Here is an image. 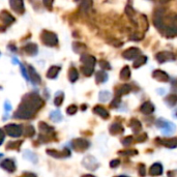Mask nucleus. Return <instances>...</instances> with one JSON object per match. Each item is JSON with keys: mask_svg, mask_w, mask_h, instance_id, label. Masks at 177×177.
Returning <instances> with one entry per match:
<instances>
[{"mask_svg": "<svg viewBox=\"0 0 177 177\" xmlns=\"http://www.w3.org/2000/svg\"><path fill=\"white\" fill-rule=\"evenodd\" d=\"M0 20L3 22L5 25H9V24H12L15 22V18H13L9 12H6V10H2V12L0 13Z\"/></svg>", "mask_w": 177, "mask_h": 177, "instance_id": "obj_18", "label": "nucleus"}, {"mask_svg": "<svg viewBox=\"0 0 177 177\" xmlns=\"http://www.w3.org/2000/svg\"><path fill=\"white\" fill-rule=\"evenodd\" d=\"M109 130L112 135H118V134H122L123 133V127H122L121 124L119 123H113L111 124V126L109 127Z\"/></svg>", "mask_w": 177, "mask_h": 177, "instance_id": "obj_25", "label": "nucleus"}, {"mask_svg": "<svg viewBox=\"0 0 177 177\" xmlns=\"http://www.w3.org/2000/svg\"><path fill=\"white\" fill-rule=\"evenodd\" d=\"M100 65L102 66V69H104V70H111L110 63H109L108 61H106V60H100Z\"/></svg>", "mask_w": 177, "mask_h": 177, "instance_id": "obj_45", "label": "nucleus"}, {"mask_svg": "<svg viewBox=\"0 0 177 177\" xmlns=\"http://www.w3.org/2000/svg\"><path fill=\"white\" fill-rule=\"evenodd\" d=\"M43 4H45L46 6L48 7V9H51V6H52L53 2H52V1H43Z\"/></svg>", "mask_w": 177, "mask_h": 177, "instance_id": "obj_54", "label": "nucleus"}, {"mask_svg": "<svg viewBox=\"0 0 177 177\" xmlns=\"http://www.w3.org/2000/svg\"><path fill=\"white\" fill-rule=\"evenodd\" d=\"M4 130L5 132H6V134L13 138H18L23 134V127H22L21 125L15 124V123L5 125Z\"/></svg>", "mask_w": 177, "mask_h": 177, "instance_id": "obj_4", "label": "nucleus"}, {"mask_svg": "<svg viewBox=\"0 0 177 177\" xmlns=\"http://www.w3.org/2000/svg\"><path fill=\"white\" fill-rule=\"evenodd\" d=\"M146 61H147L146 56H139L138 58L134 61V67L135 69H138V67L142 66L143 64H145Z\"/></svg>", "mask_w": 177, "mask_h": 177, "instance_id": "obj_35", "label": "nucleus"}, {"mask_svg": "<svg viewBox=\"0 0 177 177\" xmlns=\"http://www.w3.org/2000/svg\"><path fill=\"white\" fill-rule=\"evenodd\" d=\"M160 144L168 148H175L177 147V138L169 139V140H160Z\"/></svg>", "mask_w": 177, "mask_h": 177, "instance_id": "obj_27", "label": "nucleus"}, {"mask_svg": "<svg viewBox=\"0 0 177 177\" xmlns=\"http://www.w3.org/2000/svg\"><path fill=\"white\" fill-rule=\"evenodd\" d=\"M99 99L100 102H108V100L111 99V93L107 90H103L100 92Z\"/></svg>", "mask_w": 177, "mask_h": 177, "instance_id": "obj_36", "label": "nucleus"}, {"mask_svg": "<svg viewBox=\"0 0 177 177\" xmlns=\"http://www.w3.org/2000/svg\"><path fill=\"white\" fill-rule=\"evenodd\" d=\"M81 70H82V73H84L87 77H89V76H91L92 73L94 72V69H92V67H88V66H83L81 67Z\"/></svg>", "mask_w": 177, "mask_h": 177, "instance_id": "obj_40", "label": "nucleus"}, {"mask_svg": "<svg viewBox=\"0 0 177 177\" xmlns=\"http://www.w3.org/2000/svg\"><path fill=\"white\" fill-rule=\"evenodd\" d=\"M40 40H43V43H45L46 46H49V47H55V46L58 43V37L55 33L47 30H43V33L40 34Z\"/></svg>", "mask_w": 177, "mask_h": 177, "instance_id": "obj_2", "label": "nucleus"}, {"mask_svg": "<svg viewBox=\"0 0 177 177\" xmlns=\"http://www.w3.org/2000/svg\"><path fill=\"white\" fill-rule=\"evenodd\" d=\"M47 154L55 157V159H63V157L70 156V149H67V148H64L62 151H57L55 149H48Z\"/></svg>", "mask_w": 177, "mask_h": 177, "instance_id": "obj_9", "label": "nucleus"}, {"mask_svg": "<svg viewBox=\"0 0 177 177\" xmlns=\"http://www.w3.org/2000/svg\"><path fill=\"white\" fill-rule=\"evenodd\" d=\"M4 110L5 111H10V110H12V105H10V103L7 102V100L4 103Z\"/></svg>", "mask_w": 177, "mask_h": 177, "instance_id": "obj_52", "label": "nucleus"}, {"mask_svg": "<svg viewBox=\"0 0 177 177\" xmlns=\"http://www.w3.org/2000/svg\"><path fill=\"white\" fill-rule=\"evenodd\" d=\"M39 129H40V135L48 136V137H53V135H54V127L50 126V125L47 124L46 122L40 121V123H39Z\"/></svg>", "mask_w": 177, "mask_h": 177, "instance_id": "obj_11", "label": "nucleus"}, {"mask_svg": "<svg viewBox=\"0 0 177 177\" xmlns=\"http://www.w3.org/2000/svg\"><path fill=\"white\" fill-rule=\"evenodd\" d=\"M82 177H95V176L91 175V174H86V175H83Z\"/></svg>", "mask_w": 177, "mask_h": 177, "instance_id": "obj_58", "label": "nucleus"}, {"mask_svg": "<svg viewBox=\"0 0 177 177\" xmlns=\"http://www.w3.org/2000/svg\"><path fill=\"white\" fill-rule=\"evenodd\" d=\"M43 100L35 92L27 93L22 100L18 110L13 114V117L18 119H30L43 107Z\"/></svg>", "mask_w": 177, "mask_h": 177, "instance_id": "obj_1", "label": "nucleus"}, {"mask_svg": "<svg viewBox=\"0 0 177 177\" xmlns=\"http://www.w3.org/2000/svg\"><path fill=\"white\" fill-rule=\"evenodd\" d=\"M61 67L60 66H57V65H53V66H51L49 70L47 72V77L49 79H55L57 76H58L59 72H60Z\"/></svg>", "mask_w": 177, "mask_h": 177, "instance_id": "obj_24", "label": "nucleus"}, {"mask_svg": "<svg viewBox=\"0 0 177 177\" xmlns=\"http://www.w3.org/2000/svg\"><path fill=\"white\" fill-rule=\"evenodd\" d=\"M9 5L12 6V9L15 10L16 13H19V15H22L25 10V7H24V2L21 1V0H13V1H9Z\"/></svg>", "mask_w": 177, "mask_h": 177, "instance_id": "obj_16", "label": "nucleus"}, {"mask_svg": "<svg viewBox=\"0 0 177 177\" xmlns=\"http://www.w3.org/2000/svg\"><path fill=\"white\" fill-rule=\"evenodd\" d=\"M144 37V35L142 34V33H134L132 35V36H130V39L132 40H142Z\"/></svg>", "mask_w": 177, "mask_h": 177, "instance_id": "obj_46", "label": "nucleus"}, {"mask_svg": "<svg viewBox=\"0 0 177 177\" xmlns=\"http://www.w3.org/2000/svg\"><path fill=\"white\" fill-rule=\"evenodd\" d=\"M130 78V70L129 66H124L120 72V79L123 81L129 80Z\"/></svg>", "mask_w": 177, "mask_h": 177, "instance_id": "obj_32", "label": "nucleus"}, {"mask_svg": "<svg viewBox=\"0 0 177 177\" xmlns=\"http://www.w3.org/2000/svg\"><path fill=\"white\" fill-rule=\"evenodd\" d=\"M21 177H36V176L32 173H26V174H24V175H22Z\"/></svg>", "mask_w": 177, "mask_h": 177, "instance_id": "obj_56", "label": "nucleus"}, {"mask_svg": "<svg viewBox=\"0 0 177 177\" xmlns=\"http://www.w3.org/2000/svg\"><path fill=\"white\" fill-rule=\"evenodd\" d=\"M175 116L177 117V111H176V112H175Z\"/></svg>", "mask_w": 177, "mask_h": 177, "instance_id": "obj_61", "label": "nucleus"}, {"mask_svg": "<svg viewBox=\"0 0 177 177\" xmlns=\"http://www.w3.org/2000/svg\"><path fill=\"white\" fill-rule=\"evenodd\" d=\"M0 166H1L2 169H4L5 171H7V172H9V173H13L16 171V168H17L16 167L15 162L10 159H6L4 160H2Z\"/></svg>", "mask_w": 177, "mask_h": 177, "instance_id": "obj_15", "label": "nucleus"}, {"mask_svg": "<svg viewBox=\"0 0 177 177\" xmlns=\"http://www.w3.org/2000/svg\"><path fill=\"white\" fill-rule=\"evenodd\" d=\"M157 93H159V94H164L165 93V89H157Z\"/></svg>", "mask_w": 177, "mask_h": 177, "instance_id": "obj_57", "label": "nucleus"}, {"mask_svg": "<svg viewBox=\"0 0 177 177\" xmlns=\"http://www.w3.org/2000/svg\"><path fill=\"white\" fill-rule=\"evenodd\" d=\"M165 102H166V104L168 106H170V107H174V106L177 104V95L176 94L168 95V96L166 97Z\"/></svg>", "mask_w": 177, "mask_h": 177, "instance_id": "obj_31", "label": "nucleus"}, {"mask_svg": "<svg viewBox=\"0 0 177 177\" xmlns=\"http://www.w3.org/2000/svg\"><path fill=\"white\" fill-rule=\"evenodd\" d=\"M120 165V160H111L110 162V167L111 168H116L117 166H119Z\"/></svg>", "mask_w": 177, "mask_h": 177, "instance_id": "obj_50", "label": "nucleus"}, {"mask_svg": "<svg viewBox=\"0 0 177 177\" xmlns=\"http://www.w3.org/2000/svg\"><path fill=\"white\" fill-rule=\"evenodd\" d=\"M78 111V107L76 105H70L69 108L66 109V113L69 114V115H73V114H76Z\"/></svg>", "mask_w": 177, "mask_h": 177, "instance_id": "obj_42", "label": "nucleus"}, {"mask_svg": "<svg viewBox=\"0 0 177 177\" xmlns=\"http://www.w3.org/2000/svg\"><path fill=\"white\" fill-rule=\"evenodd\" d=\"M119 104H120V97H115V99L113 100V102L111 103V107L112 108H116V107H118Z\"/></svg>", "mask_w": 177, "mask_h": 177, "instance_id": "obj_47", "label": "nucleus"}, {"mask_svg": "<svg viewBox=\"0 0 177 177\" xmlns=\"http://www.w3.org/2000/svg\"><path fill=\"white\" fill-rule=\"evenodd\" d=\"M34 133H35V130H34V127L32 126V125H26V126L23 129V134L27 138L33 137Z\"/></svg>", "mask_w": 177, "mask_h": 177, "instance_id": "obj_30", "label": "nucleus"}, {"mask_svg": "<svg viewBox=\"0 0 177 177\" xmlns=\"http://www.w3.org/2000/svg\"><path fill=\"white\" fill-rule=\"evenodd\" d=\"M140 111L143 114H145V115H150V114L154 112V106L150 102H145L141 106Z\"/></svg>", "mask_w": 177, "mask_h": 177, "instance_id": "obj_19", "label": "nucleus"}, {"mask_svg": "<svg viewBox=\"0 0 177 177\" xmlns=\"http://www.w3.org/2000/svg\"><path fill=\"white\" fill-rule=\"evenodd\" d=\"M136 140L138 141V142H143V141L147 140V134H145V133H143V134L139 135L137 138H136Z\"/></svg>", "mask_w": 177, "mask_h": 177, "instance_id": "obj_48", "label": "nucleus"}, {"mask_svg": "<svg viewBox=\"0 0 177 177\" xmlns=\"http://www.w3.org/2000/svg\"><path fill=\"white\" fill-rule=\"evenodd\" d=\"M22 144V141H18V142H15V141H12V142L7 143L6 148L7 149H19Z\"/></svg>", "mask_w": 177, "mask_h": 177, "instance_id": "obj_39", "label": "nucleus"}, {"mask_svg": "<svg viewBox=\"0 0 177 177\" xmlns=\"http://www.w3.org/2000/svg\"><path fill=\"white\" fill-rule=\"evenodd\" d=\"M117 177H127V176H123V175H121V176H117Z\"/></svg>", "mask_w": 177, "mask_h": 177, "instance_id": "obj_59", "label": "nucleus"}, {"mask_svg": "<svg viewBox=\"0 0 177 177\" xmlns=\"http://www.w3.org/2000/svg\"><path fill=\"white\" fill-rule=\"evenodd\" d=\"M20 65H21V70H22V73H23V76L25 77L26 80H29V76H28V73L26 72L25 66H24L23 64H20Z\"/></svg>", "mask_w": 177, "mask_h": 177, "instance_id": "obj_51", "label": "nucleus"}, {"mask_svg": "<svg viewBox=\"0 0 177 177\" xmlns=\"http://www.w3.org/2000/svg\"><path fill=\"white\" fill-rule=\"evenodd\" d=\"M137 150H125V151H120L118 152V154H121V156H134V154H137Z\"/></svg>", "mask_w": 177, "mask_h": 177, "instance_id": "obj_43", "label": "nucleus"}, {"mask_svg": "<svg viewBox=\"0 0 177 177\" xmlns=\"http://www.w3.org/2000/svg\"><path fill=\"white\" fill-rule=\"evenodd\" d=\"M81 62L83 63L84 66H88L94 69V65L96 63V60H95V57L89 55V54H82L80 58Z\"/></svg>", "mask_w": 177, "mask_h": 177, "instance_id": "obj_12", "label": "nucleus"}, {"mask_svg": "<svg viewBox=\"0 0 177 177\" xmlns=\"http://www.w3.org/2000/svg\"><path fill=\"white\" fill-rule=\"evenodd\" d=\"M28 76H29V79L32 81V83L35 84V85L42 82V78H40L39 73L35 70V69L32 65H29L28 66Z\"/></svg>", "mask_w": 177, "mask_h": 177, "instance_id": "obj_13", "label": "nucleus"}, {"mask_svg": "<svg viewBox=\"0 0 177 177\" xmlns=\"http://www.w3.org/2000/svg\"><path fill=\"white\" fill-rule=\"evenodd\" d=\"M23 156L26 160H30V162H32V163H36L37 162L36 156H35L33 152H31L30 150H25V151H24V153H23Z\"/></svg>", "mask_w": 177, "mask_h": 177, "instance_id": "obj_34", "label": "nucleus"}, {"mask_svg": "<svg viewBox=\"0 0 177 177\" xmlns=\"http://www.w3.org/2000/svg\"><path fill=\"white\" fill-rule=\"evenodd\" d=\"M164 9H157L154 13V17H153V24L154 26L159 29L160 31L163 30V28L165 27V23H164Z\"/></svg>", "mask_w": 177, "mask_h": 177, "instance_id": "obj_6", "label": "nucleus"}, {"mask_svg": "<svg viewBox=\"0 0 177 177\" xmlns=\"http://www.w3.org/2000/svg\"><path fill=\"white\" fill-rule=\"evenodd\" d=\"M79 78V73L75 67H70L69 70V79L72 83H75Z\"/></svg>", "mask_w": 177, "mask_h": 177, "instance_id": "obj_28", "label": "nucleus"}, {"mask_svg": "<svg viewBox=\"0 0 177 177\" xmlns=\"http://www.w3.org/2000/svg\"><path fill=\"white\" fill-rule=\"evenodd\" d=\"M4 138H5V134H4V132H3V130H2L1 129H0V145H1V144L3 143Z\"/></svg>", "mask_w": 177, "mask_h": 177, "instance_id": "obj_53", "label": "nucleus"}, {"mask_svg": "<svg viewBox=\"0 0 177 177\" xmlns=\"http://www.w3.org/2000/svg\"><path fill=\"white\" fill-rule=\"evenodd\" d=\"M63 99H64V94L62 93V92H58V93H56L55 100H54V104H55V106H57V107L61 106V104L63 103Z\"/></svg>", "mask_w": 177, "mask_h": 177, "instance_id": "obj_37", "label": "nucleus"}, {"mask_svg": "<svg viewBox=\"0 0 177 177\" xmlns=\"http://www.w3.org/2000/svg\"><path fill=\"white\" fill-rule=\"evenodd\" d=\"M177 171H169L168 172V177H177L176 175H173L174 173H176Z\"/></svg>", "mask_w": 177, "mask_h": 177, "instance_id": "obj_55", "label": "nucleus"}, {"mask_svg": "<svg viewBox=\"0 0 177 177\" xmlns=\"http://www.w3.org/2000/svg\"><path fill=\"white\" fill-rule=\"evenodd\" d=\"M162 173H163V166L160 163L153 164L150 167V169H149V174L151 176H159L162 175Z\"/></svg>", "mask_w": 177, "mask_h": 177, "instance_id": "obj_20", "label": "nucleus"}, {"mask_svg": "<svg viewBox=\"0 0 177 177\" xmlns=\"http://www.w3.org/2000/svg\"><path fill=\"white\" fill-rule=\"evenodd\" d=\"M91 4H92V2H90V1H85V2H83V3L81 4V9H82V10H85V12H87V10L90 9Z\"/></svg>", "mask_w": 177, "mask_h": 177, "instance_id": "obj_44", "label": "nucleus"}, {"mask_svg": "<svg viewBox=\"0 0 177 177\" xmlns=\"http://www.w3.org/2000/svg\"><path fill=\"white\" fill-rule=\"evenodd\" d=\"M130 126L135 134H139V132H141V130H142V124H141V122L136 118L130 119Z\"/></svg>", "mask_w": 177, "mask_h": 177, "instance_id": "obj_22", "label": "nucleus"}, {"mask_svg": "<svg viewBox=\"0 0 177 177\" xmlns=\"http://www.w3.org/2000/svg\"><path fill=\"white\" fill-rule=\"evenodd\" d=\"M156 126L163 130L164 135L173 134L174 130H175V129H176L175 124L172 123V122H169L167 120H165V119H163V118L159 119V120L156 121Z\"/></svg>", "mask_w": 177, "mask_h": 177, "instance_id": "obj_3", "label": "nucleus"}, {"mask_svg": "<svg viewBox=\"0 0 177 177\" xmlns=\"http://www.w3.org/2000/svg\"><path fill=\"white\" fill-rule=\"evenodd\" d=\"M89 146H90L89 141H87L86 139H82V138L75 139V140H73V142H72V147L76 151H79V152L85 151Z\"/></svg>", "mask_w": 177, "mask_h": 177, "instance_id": "obj_5", "label": "nucleus"}, {"mask_svg": "<svg viewBox=\"0 0 177 177\" xmlns=\"http://www.w3.org/2000/svg\"><path fill=\"white\" fill-rule=\"evenodd\" d=\"M139 174H140V176H145V166L140 164L139 165Z\"/></svg>", "mask_w": 177, "mask_h": 177, "instance_id": "obj_49", "label": "nucleus"}, {"mask_svg": "<svg viewBox=\"0 0 177 177\" xmlns=\"http://www.w3.org/2000/svg\"><path fill=\"white\" fill-rule=\"evenodd\" d=\"M50 119L54 122H59L62 120V115L60 113V111L59 110H56V111H53V112H51L50 114Z\"/></svg>", "mask_w": 177, "mask_h": 177, "instance_id": "obj_33", "label": "nucleus"}, {"mask_svg": "<svg viewBox=\"0 0 177 177\" xmlns=\"http://www.w3.org/2000/svg\"><path fill=\"white\" fill-rule=\"evenodd\" d=\"M108 80V75L106 73L104 70H99V72H96L95 73V81H96V83H105L106 81Z\"/></svg>", "mask_w": 177, "mask_h": 177, "instance_id": "obj_26", "label": "nucleus"}, {"mask_svg": "<svg viewBox=\"0 0 177 177\" xmlns=\"http://www.w3.org/2000/svg\"><path fill=\"white\" fill-rule=\"evenodd\" d=\"M93 113L97 114V115L100 116L104 119L109 118V112L104 107H102V106H95V107L93 108Z\"/></svg>", "mask_w": 177, "mask_h": 177, "instance_id": "obj_23", "label": "nucleus"}, {"mask_svg": "<svg viewBox=\"0 0 177 177\" xmlns=\"http://www.w3.org/2000/svg\"><path fill=\"white\" fill-rule=\"evenodd\" d=\"M1 156H3V154H2V153H0V157H1Z\"/></svg>", "mask_w": 177, "mask_h": 177, "instance_id": "obj_60", "label": "nucleus"}, {"mask_svg": "<svg viewBox=\"0 0 177 177\" xmlns=\"http://www.w3.org/2000/svg\"><path fill=\"white\" fill-rule=\"evenodd\" d=\"M73 49L76 53H82L83 51L86 50V46L80 42H75L73 43Z\"/></svg>", "mask_w": 177, "mask_h": 177, "instance_id": "obj_29", "label": "nucleus"}, {"mask_svg": "<svg viewBox=\"0 0 177 177\" xmlns=\"http://www.w3.org/2000/svg\"><path fill=\"white\" fill-rule=\"evenodd\" d=\"M156 58L160 63H164V62H167V61L175 60L176 55L172 52H169V51H162V52H159L156 54Z\"/></svg>", "mask_w": 177, "mask_h": 177, "instance_id": "obj_7", "label": "nucleus"}, {"mask_svg": "<svg viewBox=\"0 0 177 177\" xmlns=\"http://www.w3.org/2000/svg\"><path fill=\"white\" fill-rule=\"evenodd\" d=\"M82 164L86 169L90 171H94L99 168V162L96 160V159H94L93 156H87L83 159Z\"/></svg>", "mask_w": 177, "mask_h": 177, "instance_id": "obj_8", "label": "nucleus"}, {"mask_svg": "<svg viewBox=\"0 0 177 177\" xmlns=\"http://www.w3.org/2000/svg\"><path fill=\"white\" fill-rule=\"evenodd\" d=\"M130 90H132L130 85H129V84H123V85H120L118 88H117L116 95H117V97H120V96H122V95L130 93Z\"/></svg>", "mask_w": 177, "mask_h": 177, "instance_id": "obj_21", "label": "nucleus"}, {"mask_svg": "<svg viewBox=\"0 0 177 177\" xmlns=\"http://www.w3.org/2000/svg\"><path fill=\"white\" fill-rule=\"evenodd\" d=\"M133 142H134V138H133L132 136H127V137H125V138L122 139V141H121L122 145L125 146V147L130 146Z\"/></svg>", "mask_w": 177, "mask_h": 177, "instance_id": "obj_41", "label": "nucleus"}, {"mask_svg": "<svg viewBox=\"0 0 177 177\" xmlns=\"http://www.w3.org/2000/svg\"><path fill=\"white\" fill-rule=\"evenodd\" d=\"M152 77L156 79V80L160 81V82H169V80H170L168 73H165L164 70H153V73H152Z\"/></svg>", "mask_w": 177, "mask_h": 177, "instance_id": "obj_14", "label": "nucleus"}, {"mask_svg": "<svg viewBox=\"0 0 177 177\" xmlns=\"http://www.w3.org/2000/svg\"><path fill=\"white\" fill-rule=\"evenodd\" d=\"M141 54V51L139 50L138 48H130L127 50H125L123 53H122V57L124 59H129V60H132V59H137Z\"/></svg>", "mask_w": 177, "mask_h": 177, "instance_id": "obj_10", "label": "nucleus"}, {"mask_svg": "<svg viewBox=\"0 0 177 177\" xmlns=\"http://www.w3.org/2000/svg\"><path fill=\"white\" fill-rule=\"evenodd\" d=\"M125 13H126L127 17H129L130 20H132V21L135 23L134 18H135V13H135L134 9H133L132 6H130V5H126V7H125Z\"/></svg>", "mask_w": 177, "mask_h": 177, "instance_id": "obj_38", "label": "nucleus"}, {"mask_svg": "<svg viewBox=\"0 0 177 177\" xmlns=\"http://www.w3.org/2000/svg\"><path fill=\"white\" fill-rule=\"evenodd\" d=\"M23 50H24V52L29 56H35L37 54V52H39V48H37V46L35 45V43H27L25 47L23 48Z\"/></svg>", "mask_w": 177, "mask_h": 177, "instance_id": "obj_17", "label": "nucleus"}]
</instances>
